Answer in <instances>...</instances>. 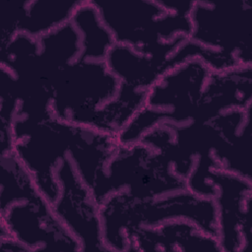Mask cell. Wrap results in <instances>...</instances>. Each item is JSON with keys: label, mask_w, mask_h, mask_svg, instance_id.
I'll return each mask as SVG.
<instances>
[{"label": "cell", "mask_w": 252, "mask_h": 252, "mask_svg": "<svg viewBox=\"0 0 252 252\" xmlns=\"http://www.w3.org/2000/svg\"><path fill=\"white\" fill-rule=\"evenodd\" d=\"M77 127L52 112L44 117L17 116L13 123V153L51 205L60 195L56 167L68 156Z\"/></svg>", "instance_id": "2"}, {"label": "cell", "mask_w": 252, "mask_h": 252, "mask_svg": "<svg viewBox=\"0 0 252 252\" xmlns=\"http://www.w3.org/2000/svg\"><path fill=\"white\" fill-rule=\"evenodd\" d=\"M250 12V6L244 2L224 6L194 2L189 39L233 56L242 66H251Z\"/></svg>", "instance_id": "4"}, {"label": "cell", "mask_w": 252, "mask_h": 252, "mask_svg": "<svg viewBox=\"0 0 252 252\" xmlns=\"http://www.w3.org/2000/svg\"><path fill=\"white\" fill-rule=\"evenodd\" d=\"M208 182L217 187L218 240L221 251H244L251 243L249 211L252 181L232 172L210 167Z\"/></svg>", "instance_id": "7"}, {"label": "cell", "mask_w": 252, "mask_h": 252, "mask_svg": "<svg viewBox=\"0 0 252 252\" xmlns=\"http://www.w3.org/2000/svg\"><path fill=\"white\" fill-rule=\"evenodd\" d=\"M1 238V244L0 248L2 251H8V252H32V250L22 243L21 241L17 240L13 236H6V237H0Z\"/></svg>", "instance_id": "11"}, {"label": "cell", "mask_w": 252, "mask_h": 252, "mask_svg": "<svg viewBox=\"0 0 252 252\" xmlns=\"http://www.w3.org/2000/svg\"><path fill=\"white\" fill-rule=\"evenodd\" d=\"M13 236L32 252L82 251L78 240L55 216L46 198L13 204L1 214L0 237Z\"/></svg>", "instance_id": "6"}, {"label": "cell", "mask_w": 252, "mask_h": 252, "mask_svg": "<svg viewBox=\"0 0 252 252\" xmlns=\"http://www.w3.org/2000/svg\"><path fill=\"white\" fill-rule=\"evenodd\" d=\"M103 241L108 251H128L126 232L139 227L186 220L211 236L219 235L214 198L202 197L188 189L158 198L137 199L127 190L109 196L99 207Z\"/></svg>", "instance_id": "1"}, {"label": "cell", "mask_w": 252, "mask_h": 252, "mask_svg": "<svg viewBox=\"0 0 252 252\" xmlns=\"http://www.w3.org/2000/svg\"><path fill=\"white\" fill-rule=\"evenodd\" d=\"M119 89L120 80L105 61L78 59L60 72L50 109L62 121L82 125L96 109L112 100Z\"/></svg>", "instance_id": "3"}, {"label": "cell", "mask_w": 252, "mask_h": 252, "mask_svg": "<svg viewBox=\"0 0 252 252\" xmlns=\"http://www.w3.org/2000/svg\"><path fill=\"white\" fill-rule=\"evenodd\" d=\"M83 1H28L17 8V33L38 38L71 22Z\"/></svg>", "instance_id": "9"}, {"label": "cell", "mask_w": 252, "mask_h": 252, "mask_svg": "<svg viewBox=\"0 0 252 252\" xmlns=\"http://www.w3.org/2000/svg\"><path fill=\"white\" fill-rule=\"evenodd\" d=\"M55 174L60 187L59 198L51 205L55 216L78 240L82 251H108L99 206L68 156L59 162Z\"/></svg>", "instance_id": "5"}, {"label": "cell", "mask_w": 252, "mask_h": 252, "mask_svg": "<svg viewBox=\"0 0 252 252\" xmlns=\"http://www.w3.org/2000/svg\"><path fill=\"white\" fill-rule=\"evenodd\" d=\"M71 22L81 36L80 59L105 61L109 50L116 43L112 33L102 23L96 7L91 1H83Z\"/></svg>", "instance_id": "10"}, {"label": "cell", "mask_w": 252, "mask_h": 252, "mask_svg": "<svg viewBox=\"0 0 252 252\" xmlns=\"http://www.w3.org/2000/svg\"><path fill=\"white\" fill-rule=\"evenodd\" d=\"M128 251H202L222 252L217 237L203 232L195 223L174 220L154 227H139L126 232Z\"/></svg>", "instance_id": "8"}]
</instances>
